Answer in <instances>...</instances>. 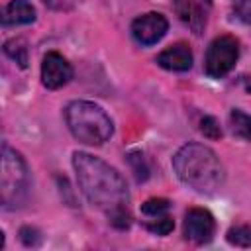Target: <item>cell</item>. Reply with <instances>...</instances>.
<instances>
[{
    "mask_svg": "<svg viewBox=\"0 0 251 251\" xmlns=\"http://www.w3.org/2000/svg\"><path fill=\"white\" fill-rule=\"evenodd\" d=\"M71 78H73V69H71L69 61L63 55L51 51V53H47L43 57V63H41V82L47 88H51V90L61 88Z\"/></svg>",
    "mask_w": 251,
    "mask_h": 251,
    "instance_id": "obj_8",
    "label": "cell"
},
{
    "mask_svg": "<svg viewBox=\"0 0 251 251\" xmlns=\"http://www.w3.org/2000/svg\"><path fill=\"white\" fill-rule=\"evenodd\" d=\"M49 8H53V10H69V8H73L75 6V2L76 0H43Z\"/></svg>",
    "mask_w": 251,
    "mask_h": 251,
    "instance_id": "obj_20",
    "label": "cell"
},
{
    "mask_svg": "<svg viewBox=\"0 0 251 251\" xmlns=\"http://www.w3.org/2000/svg\"><path fill=\"white\" fill-rule=\"evenodd\" d=\"M127 161H129V165L133 167L135 178H137L139 182H141V180H145V178L149 176V169H147V165H145L143 153H139V151H133V153H129V155H127Z\"/></svg>",
    "mask_w": 251,
    "mask_h": 251,
    "instance_id": "obj_16",
    "label": "cell"
},
{
    "mask_svg": "<svg viewBox=\"0 0 251 251\" xmlns=\"http://www.w3.org/2000/svg\"><path fill=\"white\" fill-rule=\"evenodd\" d=\"M169 208H171V202L167 198H149L141 204V214L145 218H153V216L167 214Z\"/></svg>",
    "mask_w": 251,
    "mask_h": 251,
    "instance_id": "obj_14",
    "label": "cell"
},
{
    "mask_svg": "<svg viewBox=\"0 0 251 251\" xmlns=\"http://www.w3.org/2000/svg\"><path fill=\"white\" fill-rule=\"evenodd\" d=\"M65 120L71 133L86 145H102L110 139L114 126L108 114L94 102L75 100L65 108Z\"/></svg>",
    "mask_w": 251,
    "mask_h": 251,
    "instance_id": "obj_3",
    "label": "cell"
},
{
    "mask_svg": "<svg viewBox=\"0 0 251 251\" xmlns=\"http://www.w3.org/2000/svg\"><path fill=\"white\" fill-rule=\"evenodd\" d=\"M29 171L24 157L8 143L2 145V206L14 210L25 202Z\"/></svg>",
    "mask_w": 251,
    "mask_h": 251,
    "instance_id": "obj_4",
    "label": "cell"
},
{
    "mask_svg": "<svg viewBox=\"0 0 251 251\" xmlns=\"http://www.w3.org/2000/svg\"><path fill=\"white\" fill-rule=\"evenodd\" d=\"M239 57V43L231 35L216 37L206 51V73L212 78L226 76Z\"/></svg>",
    "mask_w": 251,
    "mask_h": 251,
    "instance_id": "obj_5",
    "label": "cell"
},
{
    "mask_svg": "<svg viewBox=\"0 0 251 251\" xmlns=\"http://www.w3.org/2000/svg\"><path fill=\"white\" fill-rule=\"evenodd\" d=\"M35 20V8L27 0H12L2 12L4 25H24Z\"/></svg>",
    "mask_w": 251,
    "mask_h": 251,
    "instance_id": "obj_10",
    "label": "cell"
},
{
    "mask_svg": "<svg viewBox=\"0 0 251 251\" xmlns=\"http://www.w3.org/2000/svg\"><path fill=\"white\" fill-rule=\"evenodd\" d=\"M229 122H231V129L235 135L251 141V116L249 114H245L241 110H231Z\"/></svg>",
    "mask_w": 251,
    "mask_h": 251,
    "instance_id": "obj_12",
    "label": "cell"
},
{
    "mask_svg": "<svg viewBox=\"0 0 251 251\" xmlns=\"http://www.w3.org/2000/svg\"><path fill=\"white\" fill-rule=\"evenodd\" d=\"M227 241L237 247H251V226H235L227 231Z\"/></svg>",
    "mask_w": 251,
    "mask_h": 251,
    "instance_id": "obj_15",
    "label": "cell"
},
{
    "mask_svg": "<svg viewBox=\"0 0 251 251\" xmlns=\"http://www.w3.org/2000/svg\"><path fill=\"white\" fill-rule=\"evenodd\" d=\"M178 178L200 194H214L226 180L224 165L218 155L202 143H186L173 157Z\"/></svg>",
    "mask_w": 251,
    "mask_h": 251,
    "instance_id": "obj_2",
    "label": "cell"
},
{
    "mask_svg": "<svg viewBox=\"0 0 251 251\" xmlns=\"http://www.w3.org/2000/svg\"><path fill=\"white\" fill-rule=\"evenodd\" d=\"M169 22L159 12H149L133 20L131 24V35L141 45H153L167 33Z\"/></svg>",
    "mask_w": 251,
    "mask_h": 251,
    "instance_id": "obj_6",
    "label": "cell"
},
{
    "mask_svg": "<svg viewBox=\"0 0 251 251\" xmlns=\"http://www.w3.org/2000/svg\"><path fill=\"white\" fill-rule=\"evenodd\" d=\"M4 53H6L12 61H16L22 69L27 67V43H25L24 39H20V37L8 39V41L4 43Z\"/></svg>",
    "mask_w": 251,
    "mask_h": 251,
    "instance_id": "obj_11",
    "label": "cell"
},
{
    "mask_svg": "<svg viewBox=\"0 0 251 251\" xmlns=\"http://www.w3.org/2000/svg\"><path fill=\"white\" fill-rule=\"evenodd\" d=\"M20 235H22V241H24L25 245H35V243H37V235H39V233H37L33 227H22Z\"/></svg>",
    "mask_w": 251,
    "mask_h": 251,
    "instance_id": "obj_19",
    "label": "cell"
},
{
    "mask_svg": "<svg viewBox=\"0 0 251 251\" xmlns=\"http://www.w3.org/2000/svg\"><path fill=\"white\" fill-rule=\"evenodd\" d=\"M233 10H235V16L243 24L251 25V0H237L235 6H233Z\"/></svg>",
    "mask_w": 251,
    "mask_h": 251,
    "instance_id": "obj_18",
    "label": "cell"
},
{
    "mask_svg": "<svg viewBox=\"0 0 251 251\" xmlns=\"http://www.w3.org/2000/svg\"><path fill=\"white\" fill-rule=\"evenodd\" d=\"M73 167L86 200L108 216V222L118 229H127L131 224L129 192L124 176L106 161L76 151L73 155Z\"/></svg>",
    "mask_w": 251,
    "mask_h": 251,
    "instance_id": "obj_1",
    "label": "cell"
},
{
    "mask_svg": "<svg viewBox=\"0 0 251 251\" xmlns=\"http://www.w3.org/2000/svg\"><path fill=\"white\" fill-rule=\"evenodd\" d=\"M145 227L151 231V233H157V235H167L173 231L175 227V222L169 214H161V216H153L149 220H145Z\"/></svg>",
    "mask_w": 251,
    "mask_h": 251,
    "instance_id": "obj_13",
    "label": "cell"
},
{
    "mask_svg": "<svg viewBox=\"0 0 251 251\" xmlns=\"http://www.w3.org/2000/svg\"><path fill=\"white\" fill-rule=\"evenodd\" d=\"M214 216L204 208H190L184 216V237L194 243H206L214 235Z\"/></svg>",
    "mask_w": 251,
    "mask_h": 251,
    "instance_id": "obj_7",
    "label": "cell"
},
{
    "mask_svg": "<svg viewBox=\"0 0 251 251\" xmlns=\"http://www.w3.org/2000/svg\"><path fill=\"white\" fill-rule=\"evenodd\" d=\"M200 131H202L208 139H220V137H222V127H220L218 120L212 118V116H204V118L200 120Z\"/></svg>",
    "mask_w": 251,
    "mask_h": 251,
    "instance_id": "obj_17",
    "label": "cell"
},
{
    "mask_svg": "<svg viewBox=\"0 0 251 251\" xmlns=\"http://www.w3.org/2000/svg\"><path fill=\"white\" fill-rule=\"evenodd\" d=\"M157 63L167 71L182 73L192 67V51L186 43H176V45H171L169 49L161 51L157 55Z\"/></svg>",
    "mask_w": 251,
    "mask_h": 251,
    "instance_id": "obj_9",
    "label": "cell"
}]
</instances>
